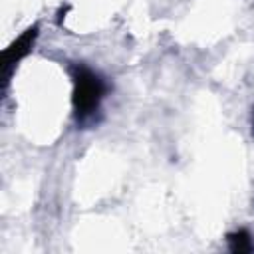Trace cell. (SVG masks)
<instances>
[{
  "instance_id": "277c9868",
  "label": "cell",
  "mask_w": 254,
  "mask_h": 254,
  "mask_svg": "<svg viewBox=\"0 0 254 254\" xmlns=\"http://www.w3.org/2000/svg\"><path fill=\"white\" fill-rule=\"evenodd\" d=\"M252 129H254V109H252Z\"/></svg>"
},
{
  "instance_id": "3957f363",
  "label": "cell",
  "mask_w": 254,
  "mask_h": 254,
  "mask_svg": "<svg viewBox=\"0 0 254 254\" xmlns=\"http://www.w3.org/2000/svg\"><path fill=\"white\" fill-rule=\"evenodd\" d=\"M228 240V250L234 252V254H246V252H252L254 250V240H252V234L244 228L240 230H234L226 236Z\"/></svg>"
},
{
  "instance_id": "6da1fadb",
  "label": "cell",
  "mask_w": 254,
  "mask_h": 254,
  "mask_svg": "<svg viewBox=\"0 0 254 254\" xmlns=\"http://www.w3.org/2000/svg\"><path fill=\"white\" fill-rule=\"evenodd\" d=\"M71 79H73V109L79 119L89 117L101 103L105 95V81L91 71L85 65H75L71 69Z\"/></svg>"
},
{
  "instance_id": "7a4b0ae2",
  "label": "cell",
  "mask_w": 254,
  "mask_h": 254,
  "mask_svg": "<svg viewBox=\"0 0 254 254\" xmlns=\"http://www.w3.org/2000/svg\"><path fill=\"white\" fill-rule=\"evenodd\" d=\"M36 38H38V26H32V28H28L16 42H12V44L4 50V54H2V73H4L6 79H8L10 71H12V67L32 52Z\"/></svg>"
}]
</instances>
